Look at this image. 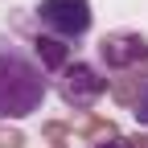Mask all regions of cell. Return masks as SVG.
I'll return each instance as SVG.
<instances>
[{
  "label": "cell",
  "mask_w": 148,
  "mask_h": 148,
  "mask_svg": "<svg viewBox=\"0 0 148 148\" xmlns=\"http://www.w3.org/2000/svg\"><path fill=\"white\" fill-rule=\"evenodd\" d=\"M37 29H41L49 41H82L95 25V12H90V0H37Z\"/></svg>",
  "instance_id": "2"
},
{
  "label": "cell",
  "mask_w": 148,
  "mask_h": 148,
  "mask_svg": "<svg viewBox=\"0 0 148 148\" xmlns=\"http://www.w3.org/2000/svg\"><path fill=\"white\" fill-rule=\"evenodd\" d=\"M99 58L111 66V70H127V66H136L148 58V41L140 33H111L99 41Z\"/></svg>",
  "instance_id": "4"
},
{
  "label": "cell",
  "mask_w": 148,
  "mask_h": 148,
  "mask_svg": "<svg viewBox=\"0 0 148 148\" xmlns=\"http://www.w3.org/2000/svg\"><path fill=\"white\" fill-rule=\"evenodd\" d=\"M53 86H58V95L66 107L74 111H90L99 99H103V90H107V78L90 66V62H66L58 70V78H53Z\"/></svg>",
  "instance_id": "3"
},
{
  "label": "cell",
  "mask_w": 148,
  "mask_h": 148,
  "mask_svg": "<svg viewBox=\"0 0 148 148\" xmlns=\"http://www.w3.org/2000/svg\"><path fill=\"white\" fill-rule=\"evenodd\" d=\"M95 148H132V144H127V140H99Z\"/></svg>",
  "instance_id": "6"
},
{
  "label": "cell",
  "mask_w": 148,
  "mask_h": 148,
  "mask_svg": "<svg viewBox=\"0 0 148 148\" xmlns=\"http://www.w3.org/2000/svg\"><path fill=\"white\" fill-rule=\"evenodd\" d=\"M49 95V70L21 41L0 37V119H29Z\"/></svg>",
  "instance_id": "1"
},
{
  "label": "cell",
  "mask_w": 148,
  "mask_h": 148,
  "mask_svg": "<svg viewBox=\"0 0 148 148\" xmlns=\"http://www.w3.org/2000/svg\"><path fill=\"white\" fill-rule=\"evenodd\" d=\"M132 115H136V123H140V127H148V78L140 82L136 99H132Z\"/></svg>",
  "instance_id": "5"
}]
</instances>
